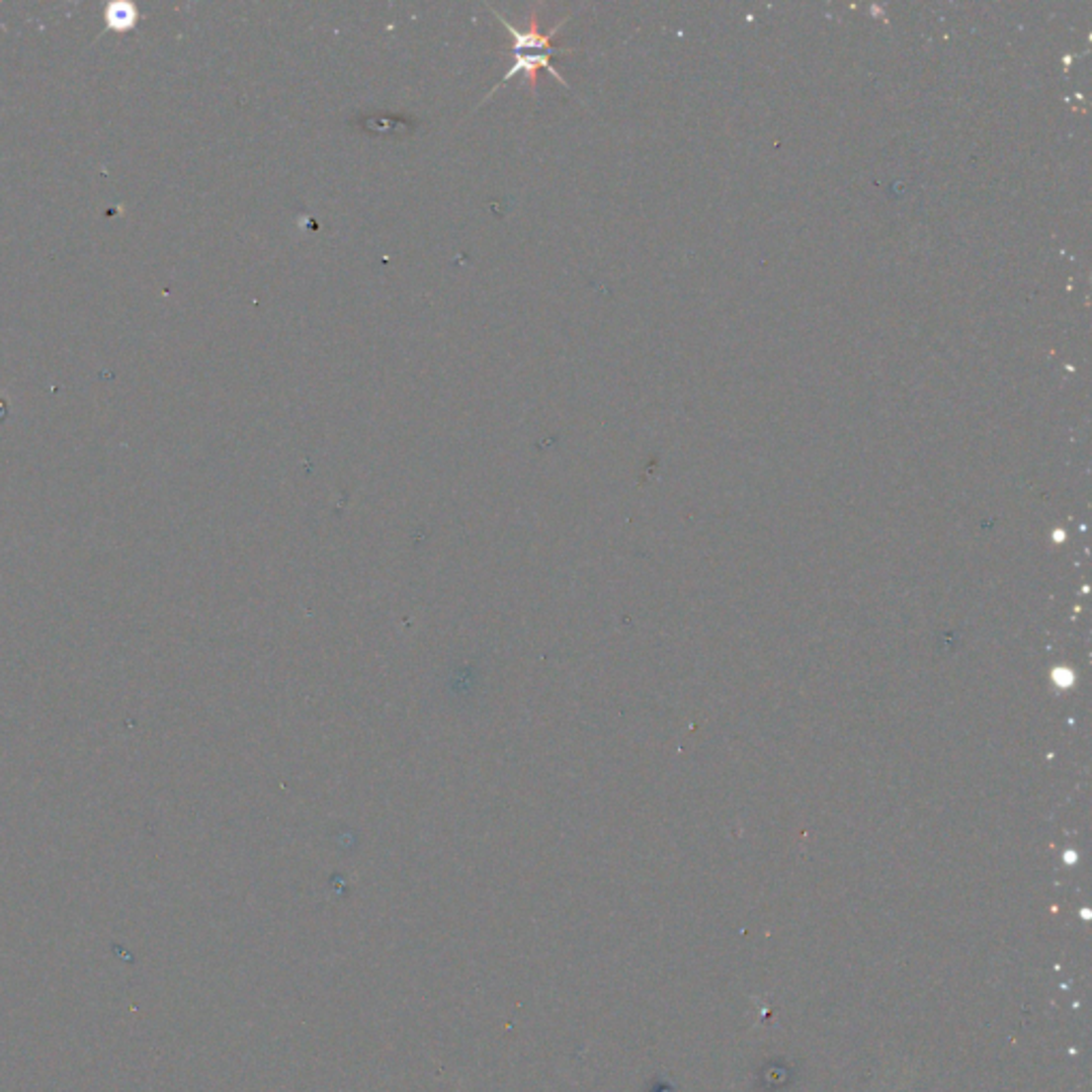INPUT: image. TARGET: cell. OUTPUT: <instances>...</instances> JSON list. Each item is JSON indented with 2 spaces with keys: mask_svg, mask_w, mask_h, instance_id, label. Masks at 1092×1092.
<instances>
[{
  "mask_svg": "<svg viewBox=\"0 0 1092 1092\" xmlns=\"http://www.w3.org/2000/svg\"><path fill=\"white\" fill-rule=\"evenodd\" d=\"M557 53H565V51H517V49H512V58H515V60H512V66L502 75L500 82H497V84L487 92V97L482 99L480 105L487 103V101L493 97V94H495L497 90H500L504 84H508L510 79L515 77V75H523V77H525V82H528L530 92L534 94V97H538V73H541V69L548 71L552 77L557 79V82H559L561 86L570 88L568 84H565V79L559 75V71L555 69V66L550 64V58H552V56H557Z\"/></svg>",
  "mask_w": 1092,
  "mask_h": 1092,
  "instance_id": "1",
  "label": "cell"
}]
</instances>
